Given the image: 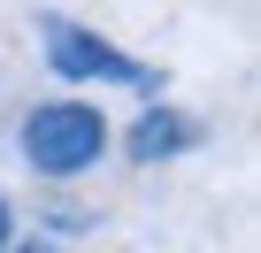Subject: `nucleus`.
<instances>
[{
	"label": "nucleus",
	"instance_id": "nucleus-4",
	"mask_svg": "<svg viewBox=\"0 0 261 253\" xmlns=\"http://www.w3.org/2000/svg\"><path fill=\"white\" fill-rule=\"evenodd\" d=\"M100 215H85V207H46V230H92Z\"/></svg>",
	"mask_w": 261,
	"mask_h": 253
},
{
	"label": "nucleus",
	"instance_id": "nucleus-3",
	"mask_svg": "<svg viewBox=\"0 0 261 253\" xmlns=\"http://www.w3.org/2000/svg\"><path fill=\"white\" fill-rule=\"evenodd\" d=\"M185 146H200V115H185V107H169V100H154L139 123L123 131V154L139 161V169H154V161H177Z\"/></svg>",
	"mask_w": 261,
	"mask_h": 253
},
{
	"label": "nucleus",
	"instance_id": "nucleus-1",
	"mask_svg": "<svg viewBox=\"0 0 261 253\" xmlns=\"http://www.w3.org/2000/svg\"><path fill=\"white\" fill-rule=\"evenodd\" d=\"M108 146H115V131H108L100 100H77V92L69 100H39L16 123V154H23V169L39 184H77L85 169H100Z\"/></svg>",
	"mask_w": 261,
	"mask_h": 253
},
{
	"label": "nucleus",
	"instance_id": "nucleus-5",
	"mask_svg": "<svg viewBox=\"0 0 261 253\" xmlns=\"http://www.w3.org/2000/svg\"><path fill=\"white\" fill-rule=\"evenodd\" d=\"M8 253H54V238H46V230H39V238H23V230H16V238H8Z\"/></svg>",
	"mask_w": 261,
	"mask_h": 253
},
{
	"label": "nucleus",
	"instance_id": "nucleus-6",
	"mask_svg": "<svg viewBox=\"0 0 261 253\" xmlns=\"http://www.w3.org/2000/svg\"><path fill=\"white\" fill-rule=\"evenodd\" d=\"M8 238H16V207H8V192H0V253H8Z\"/></svg>",
	"mask_w": 261,
	"mask_h": 253
},
{
	"label": "nucleus",
	"instance_id": "nucleus-2",
	"mask_svg": "<svg viewBox=\"0 0 261 253\" xmlns=\"http://www.w3.org/2000/svg\"><path fill=\"white\" fill-rule=\"evenodd\" d=\"M39 54H46V69L54 77H69V85H115V92H146V100H162V69L154 62H139V54H123L108 31H92V23H77V16H39Z\"/></svg>",
	"mask_w": 261,
	"mask_h": 253
}]
</instances>
